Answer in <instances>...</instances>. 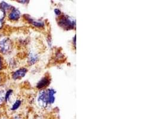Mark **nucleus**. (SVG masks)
Wrapping results in <instances>:
<instances>
[{
	"mask_svg": "<svg viewBox=\"0 0 159 119\" xmlns=\"http://www.w3.org/2000/svg\"><path fill=\"white\" fill-rule=\"evenodd\" d=\"M54 13H55V14L57 15V16H60L61 15V11L59 10V9H57V8H56L54 10Z\"/></svg>",
	"mask_w": 159,
	"mask_h": 119,
	"instance_id": "nucleus-14",
	"label": "nucleus"
},
{
	"mask_svg": "<svg viewBox=\"0 0 159 119\" xmlns=\"http://www.w3.org/2000/svg\"><path fill=\"white\" fill-rule=\"evenodd\" d=\"M38 60V55L34 51L29 52L28 58V62L30 66L35 64Z\"/></svg>",
	"mask_w": 159,
	"mask_h": 119,
	"instance_id": "nucleus-8",
	"label": "nucleus"
},
{
	"mask_svg": "<svg viewBox=\"0 0 159 119\" xmlns=\"http://www.w3.org/2000/svg\"><path fill=\"white\" fill-rule=\"evenodd\" d=\"M74 45L76 46V36L74 37Z\"/></svg>",
	"mask_w": 159,
	"mask_h": 119,
	"instance_id": "nucleus-18",
	"label": "nucleus"
},
{
	"mask_svg": "<svg viewBox=\"0 0 159 119\" xmlns=\"http://www.w3.org/2000/svg\"><path fill=\"white\" fill-rule=\"evenodd\" d=\"M58 25L62 28L63 29H73L76 26V21L72 18L67 16L63 15L60 17L58 20Z\"/></svg>",
	"mask_w": 159,
	"mask_h": 119,
	"instance_id": "nucleus-2",
	"label": "nucleus"
},
{
	"mask_svg": "<svg viewBox=\"0 0 159 119\" xmlns=\"http://www.w3.org/2000/svg\"><path fill=\"white\" fill-rule=\"evenodd\" d=\"M13 43L11 41L6 37L0 41V53L3 55L10 54L12 51Z\"/></svg>",
	"mask_w": 159,
	"mask_h": 119,
	"instance_id": "nucleus-3",
	"label": "nucleus"
},
{
	"mask_svg": "<svg viewBox=\"0 0 159 119\" xmlns=\"http://www.w3.org/2000/svg\"><path fill=\"white\" fill-rule=\"evenodd\" d=\"M25 17L28 22L30 23L32 25H33L34 26H35L36 28H42L44 27V26H45V23H44L43 21L35 20V19H32L29 15H25Z\"/></svg>",
	"mask_w": 159,
	"mask_h": 119,
	"instance_id": "nucleus-6",
	"label": "nucleus"
},
{
	"mask_svg": "<svg viewBox=\"0 0 159 119\" xmlns=\"http://www.w3.org/2000/svg\"><path fill=\"white\" fill-rule=\"evenodd\" d=\"M21 104H22L21 100H20V99H17V100L15 101V103L13 104V105H12V106H11V110L12 111H16V110H17L20 107Z\"/></svg>",
	"mask_w": 159,
	"mask_h": 119,
	"instance_id": "nucleus-11",
	"label": "nucleus"
},
{
	"mask_svg": "<svg viewBox=\"0 0 159 119\" xmlns=\"http://www.w3.org/2000/svg\"><path fill=\"white\" fill-rule=\"evenodd\" d=\"M50 83V80L48 77H43L36 85V88L38 89H43L46 88Z\"/></svg>",
	"mask_w": 159,
	"mask_h": 119,
	"instance_id": "nucleus-7",
	"label": "nucleus"
},
{
	"mask_svg": "<svg viewBox=\"0 0 159 119\" xmlns=\"http://www.w3.org/2000/svg\"><path fill=\"white\" fill-rule=\"evenodd\" d=\"M20 16L21 13L20 10L17 8L13 7L10 11V13L8 15V18L9 20L11 21H17L20 18Z\"/></svg>",
	"mask_w": 159,
	"mask_h": 119,
	"instance_id": "nucleus-4",
	"label": "nucleus"
},
{
	"mask_svg": "<svg viewBox=\"0 0 159 119\" xmlns=\"http://www.w3.org/2000/svg\"><path fill=\"white\" fill-rule=\"evenodd\" d=\"M28 72V69L26 68H20L14 72L12 74V79L13 80H19L24 77Z\"/></svg>",
	"mask_w": 159,
	"mask_h": 119,
	"instance_id": "nucleus-5",
	"label": "nucleus"
},
{
	"mask_svg": "<svg viewBox=\"0 0 159 119\" xmlns=\"http://www.w3.org/2000/svg\"><path fill=\"white\" fill-rule=\"evenodd\" d=\"M6 15V12L0 8V22H4Z\"/></svg>",
	"mask_w": 159,
	"mask_h": 119,
	"instance_id": "nucleus-13",
	"label": "nucleus"
},
{
	"mask_svg": "<svg viewBox=\"0 0 159 119\" xmlns=\"http://www.w3.org/2000/svg\"><path fill=\"white\" fill-rule=\"evenodd\" d=\"M2 68H3V62H2V58H1V57L0 55V70H2Z\"/></svg>",
	"mask_w": 159,
	"mask_h": 119,
	"instance_id": "nucleus-15",
	"label": "nucleus"
},
{
	"mask_svg": "<svg viewBox=\"0 0 159 119\" xmlns=\"http://www.w3.org/2000/svg\"><path fill=\"white\" fill-rule=\"evenodd\" d=\"M18 2H20V3H22V4H25L26 2L28 3L29 1H18Z\"/></svg>",
	"mask_w": 159,
	"mask_h": 119,
	"instance_id": "nucleus-16",
	"label": "nucleus"
},
{
	"mask_svg": "<svg viewBox=\"0 0 159 119\" xmlns=\"http://www.w3.org/2000/svg\"><path fill=\"white\" fill-rule=\"evenodd\" d=\"M13 90L11 89H9L6 91V98H5V101L6 103H8L9 101L10 100V98L11 97V95L13 94Z\"/></svg>",
	"mask_w": 159,
	"mask_h": 119,
	"instance_id": "nucleus-12",
	"label": "nucleus"
},
{
	"mask_svg": "<svg viewBox=\"0 0 159 119\" xmlns=\"http://www.w3.org/2000/svg\"><path fill=\"white\" fill-rule=\"evenodd\" d=\"M13 119H20V117L19 116H15L14 117V118Z\"/></svg>",
	"mask_w": 159,
	"mask_h": 119,
	"instance_id": "nucleus-17",
	"label": "nucleus"
},
{
	"mask_svg": "<svg viewBox=\"0 0 159 119\" xmlns=\"http://www.w3.org/2000/svg\"><path fill=\"white\" fill-rule=\"evenodd\" d=\"M56 91L52 88L43 89L39 91L37 97V103L39 107L45 108L54 103Z\"/></svg>",
	"mask_w": 159,
	"mask_h": 119,
	"instance_id": "nucleus-1",
	"label": "nucleus"
},
{
	"mask_svg": "<svg viewBox=\"0 0 159 119\" xmlns=\"http://www.w3.org/2000/svg\"><path fill=\"white\" fill-rule=\"evenodd\" d=\"M6 90L3 86H0V106L5 101Z\"/></svg>",
	"mask_w": 159,
	"mask_h": 119,
	"instance_id": "nucleus-9",
	"label": "nucleus"
},
{
	"mask_svg": "<svg viewBox=\"0 0 159 119\" xmlns=\"http://www.w3.org/2000/svg\"><path fill=\"white\" fill-rule=\"evenodd\" d=\"M40 119V118H39V117H38V118H36V119Z\"/></svg>",
	"mask_w": 159,
	"mask_h": 119,
	"instance_id": "nucleus-19",
	"label": "nucleus"
},
{
	"mask_svg": "<svg viewBox=\"0 0 159 119\" xmlns=\"http://www.w3.org/2000/svg\"><path fill=\"white\" fill-rule=\"evenodd\" d=\"M12 7L13 6H11L10 4H8L7 2L5 1H2L1 2H0V8L4 10L6 12L10 11Z\"/></svg>",
	"mask_w": 159,
	"mask_h": 119,
	"instance_id": "nucleus-10",
	"label": "nucleus"
}]
</instances>
